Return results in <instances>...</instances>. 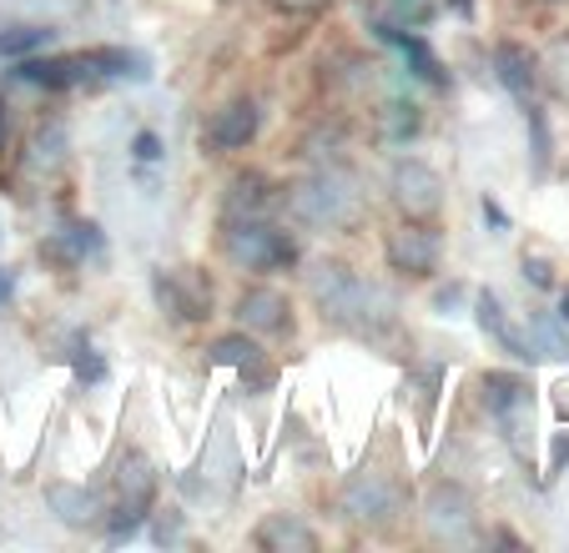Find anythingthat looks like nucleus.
Here are the masks:
<instances>
[{
    "mask_svg": "<svg viewBox=\"0 0 569 553\" xmlns=\"http://www.w3.org/2000/svg\"><path fill=\"white\" fill-rule=\"evenodd\" d=\"M318 302H322V318L343 322V328H383V322H393V298L378 288H368L363 276L343 272V267H318Z\"/></svg>",
    "mask_w": 569,
    "mask_h": 553,
    "instance_id": "f257e3e1",
    "label": "nucleus"
},
{
    "mask_svg": "<svg viewBox=\"0 0 569 553\" xmlns=\"http://www.w3.org/2000/svg\"><path fill=\"white\" fill-rule=\"evenodd\" d=\"M292 207H298V217H308L318 227H353L358 212H363V197H358L353 177L318 171V177L302 181L298 192H292Z\"/></svg>",
    "mask_w": 569,
    "mask_h": 553,
    "instance_id": "f03ea898",
    "label": "nucleus"
},
{
    "mask_svg": "<svg viewBox=\"0 0 569 553\" xmlns=\"http://www.w3.org/2000/svg\"><path fill=\"white\" fill-rule=\"evenodd\" d=\"M483 398H489V413L499 418L505 438L529 458V433H535V403H529V388L509 373H489L483 378Z\"/></svg>",
    "mask_w": 569,
    "mask_h": 553,
    "instance_id": "7ed1b4c3",
    "label": "nucleus"
},
{
    "mask_svg": "<svg viewBox=\"0 0 569 553\" xmlns=\"http://www.w3.org/2000/svg\"><path fill=\"white\" fill-rule=\"evenodd\" d=\"M227 257L248 272H272V267L292 262V242L268 222H242L227 232Z\"/></svg>",
    "mask_w": 569,
    "mask_h": 553,
    "instance_id": "20e7f679",
    "label": "nucleus"
},
{
    "mask_svg": "<svg viewBox=\"0 0 569 553\" xmlns=\"http://www.w3.org/2000/svg\"><path fill=\"white\" fill-rule=\"evenodd\" d=\"M443 181H439V171L433 167H423V161H398V171H393V197H398V207L409 217H433L439 212V202H443Z\"/></svg>",
    "mask_w": 569,
    "mask_h": 553,
    "instance_id": "39448f33",
    "label": "nucleus"
},
{
    "mask_svg": "<svg viewBox=\"0 0 569 553\" xmlns=\"http://www.w3.org/2000/svg\"><path fill=\"white\" fill-rule=\"evenodd\" d=\"M343 509L353 513V519H363V523H383L388 513L398 509V489L383 479V473H353L348 479V489H343Z\"/></svg>",
    "mask_w": 569,
    "mask_h": 553,
    "instance_id": "423d86ee",
    "label": "nucleus"
},
{
    "mask_svg": "<svg viewBox=\"0 0 569 553\" xmlns=\"http://www.w3.org/2000/svg\"><path fill=\"white\" fill-rule=\"evenodd\" d=\"M258 107L252 101H232V107H222L212 121H207V141H212L217 151H242L252 137H258Z\"/></svg>",
    "mask_w": 569,
    "mask_h": 553,
    "instance_id": "0eeeda50",
    "label": "nucleus"
},
{
    "mask_svg": "<svg viewBox=\"0 0 569 553\" xmlns=\"http://www.w3.org/2000/svg\"><path fill=\"white\" fill-rule=\"evenodd\" d=\"M388 262L398 267V272H433V262H439V242H433V232H423V227H398L393 237H388Z\"/></svg>",
    "mask_w": 569,
    "mask_h": 553,
    "instance_id": "6e6552de",
    "label": "nucleus"
},
{
    "mask_svg": "<svg viewBox=\"0 0 569 553\" xmlns=\"http://www.w3.org/2000/svg\"><path fill=\"white\" fill-rule=\"evenodd\" d=\"M429 523H433V533L439 539H449V543H463L469 539V499H463V489H433V499H429Z\"/></svg>",
    "mask_w": 569,
    "mask_h": 553,
    "instance_id": "1a4fd4ad",
    "label": "nucleus"
},
{
    "mask_svg": "<svg viewBox=\"0 0 569 553\" xmlns=\"http://www.w3.org/2000/svg\"><path fill=\"white\" fill-rule=\"evenodd\" d=\"M237 312H242V322H248V328H258V332L288 328V298H282V292H272V288H252Z\"/></svg>",
    "mask_w": 569,
    "mask_h": 553,
    "instance_id": "9d476101",
    "label": "nucleus"
},
{
    "mask_svg": "<svg viewBox=\"0 0 569 553\" xmlns=\"http://www.w3.org/2000/svg\"><path fill=\"white\" fill-rule=\"evenodd\" d=\"M258 543H262V549H298V553H312V549H318V533L302 529V523L288 519V513H272V519H262Z\"/></svg>",
    "mask_w": 569,
    "mask_h": 553,
    "instance_id": "9b49d317",
    "label": "nucleus"
},
{
    "mask_svg": "<svg viewBox=\"0 0 569 553\" xmlns=\"http://www.w3.org/2000/svg\"><path fill=\"white\" fill-rule=\"evenodd\" d=\"M16 76L36 86H76L81 76H91V66H87V56H56V61H26Z\"/></svg>",
    "mask_w": 569,
    "mask_h": 553,
    "instance_id": "f8f14e48",
    "label": "nucleus"
},
{
    "mask_svg": "<svg viewBox=\"0 0 569 553\" xmlns=\"http://www.w3.org/2000/svg\"><path fill=\"white\" fill-rule=\"evenodd\" d=\"M46 503H51V509L61 513L66 523H76V529H81V523H91L101 513L97 493H91V489H76V483H51V489H46Z\"/></svg>",
    "mask_w": 569,
    "mask_h": 553,
    "instance_id": "ddd939ff",
    "label": "nucleus"
},
{
    "mask_svg": "<svg viewBox=\"0 0 569 553\" xmlns=\"http://www.w3.org/2000/svg\"><path fill=\"white\" fill-rule=\"evenodd\" d=\"M495 66H499V81H505L519 101H529V86H535V61H529L519 46L505 41V46L495 51Z\"/></svg>",
    "mask_w": 569,
    "mask_h": 553,
    "instance_id": "4468645a",
    "label": "nucleus"
},
{
    "mask_svg": "<svg viewBox=\"0 0 569 553\" xmlns=\"http://www.w3.org/2000/svg\"><path fill=\"white\" fill-rule=\"evenodd\" d=\"M51 252H61L66 262H87L91 252H101V232L91 222H71L61 237L51 242Z\"/></svg>",
    "mask_w": 569,
    "mask_h": 553,
    "instance_id": "2eb2a0df",
    "label": "nucleus"
},
{
    "mask_svg": "<svg viewBox=\"0 0 569 553\" xmlns=\"http://www.w3.org/2000/svg\"><path fill=\"white\" fill-rule=\"evenodd\" d=\"M258 342L252 338H217L212 342V362H227V368H258Z\"/></svg>",
    "mask_w": 569,
    "mask_h": 553,
    "instance_id": "dca6fc26",
    "label": "nucleus"
},
{
    "mask_svg": "<svg viewBox=\"0 0 569 553\" xmlns=\"http://www.w3.org/2000/svg\"><path fill=\"white\" fill-rule=\"evenodd\" d=\"M46 41H51L46 26H11V31H0V56H26Z\"/></svg>",
    "mask_w": 569,
    "mask_h": 553,
    "instance_id": "f3484780",
    "label": "nucleus"
},
{
    "mask_svg": "<svg viewBox=\"0 0 569 553\" xmlns=\"http://www.w3.org/2000/svg\"><path fill=\"white\" fill-rule=\"evenodd\" d=\"M403 56H413V66H419V76H423V81H443L439 61H433V56H429V46H423V41H413V36H409V41H403Z\"/></svg>",
    "mask_w": 569,
    "mask_h": 553,
    "instance_id": "a211bd4d",
    "label": "nucleus"
},
{
    "mask_svg": "<svg viewBox=\"0 0 569 553\" xmlns=\"http://www.w3.org/2000/svg\"><path fill=\"white\" fill-rule=\"evenodd\" d=\"M549 66H555V91L559 97H569V46H555Z\"/></svg>",
    "mask_w": 569,
    "mask_h": 553,
    "instance_id": "6ab92c4d",
    "label": "nucleus"
},
{
    "mask_svg": "<svg viewBox=\"0 0 569 553\" xmlns=\"http://www.w3.org/2000/svg\"><path fill=\"white\" fill-rule=\"evenodd\" d=\"M525 276H535V288H549V282H555V276H549V267L539 262V257H535V262L525 257Z\"/></svg>",
    "mask_w": 569,
    "mask_h": 553,
    "instance_id": "aec40b11",
    "label": "nucleus"
},
{
    "mask_svg": "<svg viewBox=\"0 0 569 553\" xmlns=\"http://www.w3.org/2000/svg\"><path fill=\"white\" fill-rule=\"evenodd\" d=\"M137 157H141V161H157V157H161V151H157V137H151V131H141V137H137Z\"/></svg>",
    "mask_w": 569,
    "mask_h": 553,
    "instance_id": "412c9836",
    "label": "nucleus"
},
{
    "mask_svg": "<svg viewBox=\"0 0 569 553\" xmlns=\"http://www.w3.org/2000/svg\"><path fill=\"white\" fill-rule=\"evenodd\" d=\"M282 11H318V6H328V0H278Z\"/></svg>",
    "mask_w": 569,
    "mask_h": 553,
    "instance_id": "4be33fe9",
    "label": "nucleus"
},
{
    "mask_svg": "<svg viewBox=\"0 0 569 553\" xmlns=\"http://www.w3.org/2000/svg\"><path fill=\"white\" fill-rule=\"evenodd\" d=\"M565 322H569V292H565Z\"/></svg>",
    "mask_w": 569,
    "mask_h": 553,
    "instance_id": "5701e85b",
    "label": "nucleus"
}]
</instances>
